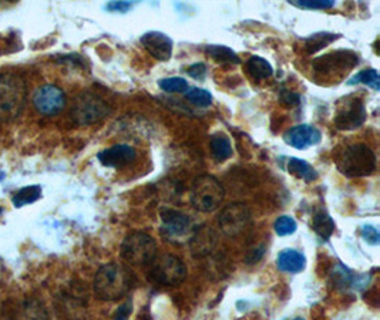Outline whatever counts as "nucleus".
Returning a JSON list of instances; mask_svg holds the SVG:
<instances>
[{"label":"nucleus","mask_w":380,"mask_h":320,"mask_svg":"<svg viewBox=\"0 0 380 320\" xmlns=\"http://www.w3.org/2000/svg\"><path fill=\"white\" fill-rule=\"evenodd\" d=\"M247 73L249 74V77L254 81H261V80H266L270 76H273L274 70L273 66H270L265 59L259 58V56H252L247 65H245Z\"/></svg>","instance_id":"obj_21"},{"label":"nucleus","mask_w":380,"mask_h":320,"mask_svg":"<svg viewBox=\"0 0 380 320\" xmlns=\"http://www.w3.org/2000/svg\"><path fill=\"white\" fill-rule=\"evenodd\" d=\"M40 196H41V188L39 185H30V187H25L20 191H18L12 201L16 208H22L27 204H33Z\"/></svg>","instance_id":"obj_25"},{"label":"nucleus","mask_w":380,"mask_h":320,"mask_svg":"<svg viewBox=\"0 0 380 320\" xmlns=\"http://www.w3.org/2000/svg\"><path fill=\"white\" fill-rule=\"evenodd\" d=\"M338 170L349 177H367L376 171V155L366 144H352L336 156Z\"/></svg>","instance_id":"obj_3"},{"label":"nucleus","mask_w":380,"mask_h":320,"mask_svg":"<svg viewBox=\"0 0 380 320\" xmlns=\"http://www.w3.org/2000/svg\"><path fill=\"white\" fill-rule=\"evenodd\" d=\"M185 98L190 102H192V104H195L198 107H208L212 102V94H211V91H208L205 88H198V87L190 88L185 93Z\"/></svg>","instance_id":"obj_27"},{"label":"nucleus","mask_w":380,"mask_h":320,"mask_svg":"<svg viewBox=\"0 0 380 320\" xmlns=\"http://www.w3.org/2000/svg\"><path fill=\"white\" fill-rule=\"evenodd\" d=\"M291 320H305L303 317H295V319H291Z\"/></svg>","instance_id":"obj_37"},{"label":"nucleus","mask_w":380,"mask_h":320,"mask_svg":"<svg viewBox=\"0 0 380 320\" xmlns=\"http://www.w3.org/2000/svg\"><path fill=\"white\" fill-rule=\"evenodd\" d=\"M349 86H355V84H366L372 88H374L376 91L380 87V79H379V73L374 69H366L359 72L358 74H355L352 79H349L348 81Z\"/></svg>","instance_id":"obj_26"},{"label":"nucleus","mask_w":380,"mask_h":320,"mask_svg":"<svg viewBox=\"0 0 380 320\" xmlns=\"http://www.w3.org/2000/svg\"><path fill=\"white\" fill-rule=\"evenodd\" d=\"M274 229L280 236L292 235L296 231V221L289 215H282L275 221Z\"/></svg>","instance_id":"obj_29"},{"label":"nucleus","mask_w":380,"mask_h":320,"mask_svg":"<svg viewBox=\"0 0 380 320\" xmlns=\"http://www.w3.org/2000/svg\"><path fill=\"white\" fill-rule=\"evenodd\" d=\"M33 105L43 116H56L66 107V94L56 86L44 84L36 90Z\"/></svg>","instance_id":"obj_10"},{"label":"nucleus","mask_w":380,"mask_h":320,"mask_svg":"<svg viewBox=\"0 0 380 320\" xmlns=\"http://www.w3.org/2000/svg\"><path fill=\"white\" fill-rule=\"evenodd\" d=\"M359 63V56L353 51H346V50H341V51H335L331 53V55H327L323 58H319L313 62V70L317 73H322L323 76H329L335 72H349L350 69H353L356 65Z\"/></svg>","instance_id":"obj_12"},{"label":"nucleus","mask_w":380,"mask_h":320,"mask_svg":"<svg viewBox=\"0 0 380 320\" xmlns=\"http://www.w3.org/2000/svg\"><path fill=\"white\" fill-rule=\"evenodd\" d=\"M281 101L284 104H288V105H298L299 101H301V97L292 91H288V90H282L281 93Z\"/></svg>","instance_id":"obj_36"},{"label":"nucleus","mask_w":380,"mask_h":320,"mask_svg":"<svg viewBox=\"0 0 380 320\" xmlns=\"http://www.w3.org/2000/svg\"><path fill=\"white\" fill-rule=\"evenodd\" d=\"M339 36L334 34V33H316L309 36L308 39H305V48L312 55V53L319 51L320 48L329 46L332 41H335Z\"/></svg>","instance_id":"obj_24"},{"label":"nucleus","mask_w":380,"mask_h":320,"mask_svg":"<svg viewBox=\"0 0 380 320\" xmlns=\"http://www.w3.org/2000/svg\"><path fill=\"white\" fill-rule=\"evenodd\" d=\"M187 73L195 80H204L207 76V66L204 63H195L187 69Z\"/></svg>","instance_id":"obj_33"},{"label":"nucleus","mask_w":380,"mask_h":320,"mask_svg":"<svg viewBox=\"0 0 380 320\" xmlns=\"http://www.w3.org/2000/svg\"><path fill=\"white\" fill-rule=\"evenodd\" d=\"M288 173L299 180H303L305 182H312L317 178V173L315 171V168L312 166H309L305 159H299V158H289L288 159Z\"/></svg>","instance_id":"obj_20"},{"label":"nucleus","mask_w":380,"mask_h":320,"mask_svg":"<svg viewBox=\"0 0 380 320\" xmlns=\"http://www.w3.org/2000/svg\"><path fill=\"white\" fill-rule=\"evenodd\" d=\"M251 224V211L242 202L227 205L218 217V225L227 236L241 235Z\"/></svg>","instance_id":"obj_9"},{"label":"nucleus","mask_w":380,"mask_h":320,"mask_svg":"<svg viewBox=\"0 0 380 320\" xmlns=\"http://www.w3.org/2000/svg\"><path fill=\"white\" fill-rule=\"evenodd\" d=\"M136 285L134 274L119 263H107L97 271L93 282L94 293L101 300H119Z\"/></svg>","instance_id":"obj_1"},{"label":"nucleus","mask_w":380,"mask_h":320,"mask_svg":"<svg viewBox=\"0 0 380 320\" xmlns=\"http://www.w3.org/2000/svg\"><path fill=\"white\" fill-rule=\"evenodd\" d=\"M15 320H48V312L41 300L29 298L15 310Z\"/></svg>","instance_id":"obj_17"},{"label":"nucleus","mask_w":380,"mask_h":320,"mask_svg":"<svg viewBox=\"0 0 380 320\" xmlns=\"http://www.w3.org/2000/svg\"><path fill=\"white\" fill-rule=\"evenodd\" d=\"M131 309H133L131 300L126 302L124 305H122V306L117 309V312H116V314H114V320H127L129 316L131 314Z\"/></svg>","instance_id":"obj_35"},{"label":"nucleus","mask_w":380,"mask_h":320,"mask_svg":"<svg viewBox=\"0 0 380 320\" xmlns=\"http://www.w3.org/2000/svg\"><path fill=\"white\" fill-rule=\"evenodd\" d=\"M263 252H265V246H259V248H255L252 251L248 252V255L245 256V262L248 265H254L256 262H259L263 256Z\"/></svg>","instance_id":"obj_34"},{"label":"nucleus","mask_w":380,"mask_h":320,"mask_svg":"<svg viewBox=\"0 0 380 320\" xmlns=\"http://www.w3.org/2000/svg\"><path fill=\"white\" fill-rule=\"evenodd\" d=\"M291 5L302 8V9H309V11H327L335 6V2L332 0H302V2H291Z\"/></svg>","instance_id":"obj_30"},{"label":"nucleus","mask_w":380,"mask_h":320,"mask_svg":"<svg viewBox=\"0 0 380 320\" xmlns=\"http://www.w3.org/2000/svg\"><path fill=\"white\" fill-rule=\"evenodd\" d=\"M98 161L104 167L122 168L131 164L137 158V151L127 144H116L110 148H105L97 154Z\"/></svg>","instance_id":"obj_14"},{"label":"nucleus","mask_w":380,"mask_h":320,"mask_svg":"<svg viewBox=\"0 0 380 320\" xmlns=\"http://www.w3.org/2000/svg\"><path fill=\"white\" fill-rule=\"evenodd\" d=\"M187 278V266L174 255H155L150 263L148 279L162 286H177Z\"/></svg>","instance_id":"obj_5"},{"label":"nucleus","mask_w":380,"mask_h":320,"mask_svg":"<svg viewBox=\"0 0 380 320\" xmlns=\"http://www.w3.org/2000/svg\"><path fill=\"white\" fill-rule=\"evenodd\" d=\"M312 228L323 241H329L335 231V222L328 213L317 212L312 220Z\"/></svg>","instance_id":"obj_23"},{"label":"nucleus","mask_w":380,"mask_h":320,"mask_svg":"<svg viewBox=\"0 0 380 320\" xmlns=\"http://www.w3.org/2000/svg\"><path fill=\"white\" fill-rule=\"evenodd\" d=\"M278 269L287 274H299L305 269L306 258L295 249H284L277 259Z\"/></svg>","instance_id":"obj_18"},{"label":"nucleus","mask_w":380,"mask_h":320,"mask_svg":"<svg viewBox=\"0 0 380 320\" xmlns=\"http://www.w3.org/2000/svg\"><path fill=\"white\" fill-rule=\"evenodd\" d=\"M155 255L157 244L152 236L144 232L130 234L122 245V258L136 266L150 265Z\"/></svg>","instance_id":"obj_7"},{"label":"nucleus","mask_w":380,"mask_h":320,"mask_svg":"<svg viewBox=\"0 0 380 320\" xmlns=\"http://www.w3.org/2000/svg\"><path fill=\"white\" fill-rule=\"evenodd\" d=\"M27 86L16 73L0 74V121L16 120L26 104Z\"/></svg>","instance_id":"obj_2"},{"label":"nucleus","mask_w":380,"mask_h":320,"mask_svg":"<svg viewBox=\"0 0 380 320\" xmlns=\"http://www.w3.org/2000/svg\"><path fill=\"white\" fill-rule=\"evenodd\" d=\"M366 120V109L362 98L349 95L339 101L338 110L334 119L336 128L350 131L359 128Z\"/></svg>","instance_id":"obj_8"},{"label":"nucleus","mask_w":380,"mask_h":320,"mask_svg":"<svg viewBox=\"0 0 380 320\" xmlns=\"http://www.w3.org/2000/svg\"><path fill=\"white\" fill-rule=\"evenodd\" d=\"M225 198L224 185L212 175L204 174L192 181L191 204L199 212H212L218 209Z\"/></svg>","instance_id":"obj_4"},{"label":"nucleus","mask_w":380,"mask_h":320,"mask_svg":"<svg viewBox=\"0 0 380 320\" xmlns=\"http://www.w3.org/2000/svg\"><path fill=\"white\" fill-rule=\"evenodd\" d=\"M362 236L363 239L370 244V245H379V241H380V235H379V231L376 227L373 225H365L362 228Z\"/></svg>","instance_id":"obj_31"},{"label":"nucleus","mask_w":380,"mask_h":320,"mask_svg":"<svg viewBox=\"0 0 380 320\" xmlns=\"http://www.w3.org/2000/svg\"><path fill=\"white\" fill-rule=\"evenodd\" d=\"M134 6V4L131 2H110L105 5V11L108 12H114V13H127L131 8Z\"/></svg>","instance_id":"obj_32"},{"label":"nucleus","mask_w":380,"mask_h":320,"mask_svg":"<svg viewBox=\"0 0 380 320\" xmlns=\"http://www.w3.org/2000/svg\"><path fill=\"white\" fill-rule=\"evenodd\" d=\"M141 44L150 53V55L159 60L167 62L173 55V40L162 32H147L140 37Z\"/></svg>","instance_id":"obj_13"},{"label":"nucleus","mask_w":380,"mask_h":320,"mask_svg":"<svg viewBox=\"0 0 380 320\" xmlns=\"http://www.w3.org/2000/svg\"><path fill=\"white\" fill-rule=\"evenodd\" d=\"M218 244V235L212 228L201 227L190 238V251L194 258L208 256Z\"/></svg>","instance_id":"obj_16"},{"label":"nucleus","mask_w":380,"mask_h":320,"mask_svg":"<svg viewBox=\"0 0 380 320\" xmlns=\"http://www.w3.org/2000/svg\"><path fill=\"white\" fill-rule=\"evenodd\" d=\"M211 152H212V156L216 159V161H225V159H228L231 155H232V145H231V141L230 138L223 134V133H216L211 137Z\"/></svg>","instance_id":"obj_19"},{"label":"nucleus","mask_w":380,"mask_h":320,"mask_svg":"<svg viewBox=\"0 0 380 320\" xmlns=\"http://www.w3.org/2000/svg\"><path fill=\"white\" fill-rule=\"evenodd\" d=\"M110 114V107L97 94L86 91L81 93L72 109V119L79 126H90L101 121Z\"/></svg>","instance_id":"obj_6"},{"label":"nucleus","mask_w":380,"mask_h":320,"mask_svg":"<svg viewBox=\"0 0 380 320\" xmlns=\"http://www.w3.org/2000/svg\"><path fill=\"white\" fill-rule=\"evenodd\" d=\"M161 217V236L169 242H176L183 239L191 229L190 218L185 213L170 209V208H162L159 212Z\"/></svg>","instance_id":"obj_11"},{"label":"nucleus","mask_w":380,"mask_h":320,"mask_svg":"<svg viewBox=\"0 0 380 320\" xmlns=\"http://www.w3.org/2000/svg\"><path fill=\"white\" fill-rule=\"evenodd\" d=\"M284 140L287 144L296 149H306L308 147H313L320 142L322 133L313 126L301 124L289 128L285 133Z\"/></svg>","instance_id":"obj_15"},{"label":"nucleus","mask_w":380,"mask_h":320,"mask_svg":"<svg viewBox=\"0 0 380 320\" xmlns=\"http://www.w3.org/2000/svg\"><path fill=\"white\" fill-rule=\"evenodd\" d=\"M158 87L166 93H183V91H187L188 83L183 77H169V79H161L158 81Z\"/></svg>","instance_id":"obj_28"},{"label":"nucleus","mask_w":380,"mask_h":320,"mask_svg":"<svg viewBox=\"0 0 380 320\" xmlns=\"http://www.w3.org/2000/svg\"><path fill=\"white\" fill-rule=\"evenodd\" d=\"M207 55L209 58H212L215 62L218 63H231V65H240L241 59L238 58V55L235 51H232L230 47L227 46H207L205 48Z\"/></svg>","instance_id":"obj_22"}]
</instances>
